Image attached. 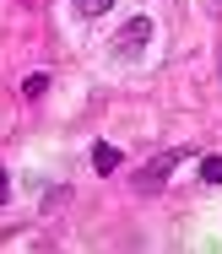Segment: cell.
Here are the masks:
<instances>
[{
	"instance_id": "cell-7",
	"label": "cell",
	"mask_w": 222,
	"mask_h": 254,
	"mask_svg": "<svg viewBox=\"0 0 222 254\" xmlns=\"http://www.w3.org/2000/svg\"><path fill=\"white\" fill-rule=\"evenodd\" d=\"M5 195H11V184H5V168H0V205H5Z\"/></svg>"
},
{
	"instance_id": "cell-1",
	"label": "cell",
	"mask_w": 222,
	"mask_h": 254,
	"mask_svg": "<svg viewBox=\"0 0 222 254\" xmlns=\"http://www.w3.org/2000/svg\"><path fill=\"white\" fill-rule=\"evenodd\" d=\"M184 157H190V152H163V157H152V162L136 173V184H130V190H136V195H157V190L168 184V173H173Z\"/></svg>"
},
{
	"instance_id": "cell-2",
	"label": "cell",
	"mask_w": 222,
	"mask_h": 254,
	"mask_svg": "<svg viewBox=\"0 0 222 254\" xmlns=\"http://www.w3.org/2000/svg\"><path fill=\"white\" fill-rule=\"evenodd\" d=\"M152 44V16H130L119 33H114V49L125 54V60H136V54Z\"/></svg>"
},
{
	"instance_id": "cell-4",
	"label": "cell",
	"mask_w": 222,
	"mask_h": 254,
	"mask_svg": "<svg viewBox=\"0 0 222 254\" xmlns=\"http://www.w3.org/2000/svg\"><path fill=\"white\" fill-rule=\"evenodd\" d=\"M44 92H49V76H44V70H33V76L22 81V98H44Z\"/></svg>"
},
{
	"instance_id": "cell-5",
	"label": "cell",
	"mask_w": 222,
	"mask_h": 254,
	"mask_svg": "<svg viewBox=\"0 0 222 254\" xmlns=\"http://www.w3.org/2000/svg\"><path fill=\"white\" fill-rule=\"evenodd\" d=\"M201 179L206 184H222V157H201Z\"/></svg>"
},
{
	"instance_id": "cell-3",
	"label": "cell",
	"mask_w": 222,
	"mask_h": 254,
	"mask_svg": "<svg viewBox=\"0 0 222 254\" xmlns=\"http://www.w3.org/2000/svg\"><path fill=\"white\" fill-rule=\"evenodd\" d=\"M119 162H125L119 146H109V141H98V146H92V168H98V173H119Z\"/></svg>"
},
{
	"instance_id": "cell-6",
	"label": "cell",
	"mask_w": 222,
	"mask_h": 254,
	"mask_svg": "<svg viewBox=\"0 0 222 254\" xmlns=\"http://www.w3.org/2000/svg\"><path fill=\"white\" fill-rule=\"evenodd\" d=\"M109 5H114V0H76V11H81V16H103Z\"/></svg>"
},
{
	"instance_id": "cell-8",
	"label": "cell",
	"mask_w": 222,
	"mask_h": 254,
	"mask_svg": "<svg viewBox=\"0 0 222 254\" xmlns=\"http://www.w3.org/2000/svg\"><path fill=\"white\" fill-rule=\"evenodd\" d=\"M217 16H222V0H217Z\"/></svg>"
}]
</instances>
